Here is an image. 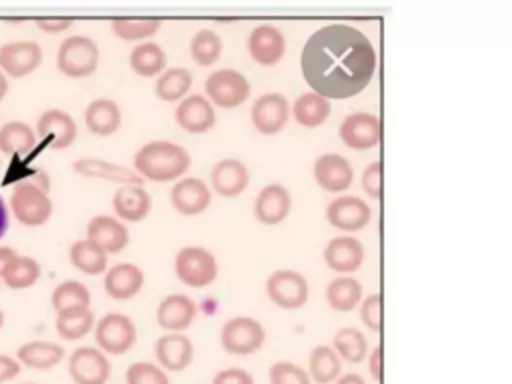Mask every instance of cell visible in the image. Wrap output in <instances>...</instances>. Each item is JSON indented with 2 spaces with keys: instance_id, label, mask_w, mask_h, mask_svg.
<instances>
[{
  "instance_id": "cell-47",
  "label": "cell",
  "mask_w": 512,
  "mask_h": 384,
  "mask_svg": "<svg viewBox=\"0 0 512 384\" xmlns=\"http://www.w3.org/2000/svg\"><path fill=\"white\" fill-rule=\"evenodd\" d=\"M360 184H362V190H364L370 198H376V200H378V198L382 196V162H380V160L370 162V164L362 170Z\"/></svg>"
},
{
  "instance_id": "cell-9",
  "label": "cell",
  "mask_w": 512,
  "mask_h": 384,
  "mask_svg": "<svg viewBox=\"0 0 512 384\" xmlns=\"http://www.w3.org/2000/svg\"><path fill=\"white\" fill-rule=\"evenodd\" d=\"M36 138L50 150H66L78 138V124L70 112L62 108H48L36 120Z\"/></svg>"
},
{
  "instance_id": "cell-48",
  "label": "cell",
  "mask_w": 512,
  "mask_h": 384,
  "mask_svg": "<svg viewBox=\"0 0 512 384\" xmlns=\"http://www.w3.org/2000/svg\"><path fill=\"white\" fill-rule=\"evenodd\" d=\"M212 384H254V376L244 368H224L214 374Z\"/></svg>"
},
{
  "instance_id": "cell-14",
  "label": "cell",
  "mask_w": 512,
  "mask_h": 384,
  "mask_svg": "<svg viewBox=\"0 0 512 384\" xmlns=\"http://www.w3.org/2000/svg\"><path fill=\"white\" fill-rule=\"evenodd\" d=\"M290 116V104L280 92H266L258 96L250 108V120L260 134H278Z\"/></svg>"
},
{
  "instance_id": "cell-56",
  "label": "cell",
  "mask_w": 512,
  "mask_h": 384,
  "mask_svg": "<svg viewBox=\"0 0 512 384\" xmlns=\"http://www.w3.org/2000/svg\"><path fill=\"white\" fill-rule=\"evenodd\" d=\"M8 88H10V84H8V78H6V74L0 70V102L6 98V94H8Z\"/></svg>"
},
{
  "instance_id": "cell-38",
  "label": "cell",
  "mask_w": 512,
  "mask_h": 384,
  "mask_svg": "<svg viewBox=\"0 0 512 384\" xmlns=\"http://www.w3.org/2000/svg\"><path fill=\"white\" fill-rule=\"evenodd\" d=\"M342 372V358L328 344H318L312 348L308 358V374L316 384L336 382Z\"/></svg>"
},
{
  "instance_id": "cell-36",
  "label": "cell",
  "mask_w": 512,
  "mask_h": 384,
  "mask_svg": "<svg viewBox=\"0 0 512 384\" xmlns=\"http://www.w3.org/2000/svg\"><path fill=\"white\" fill-rule=\"evenodd\" d=\"M40 274H42V268L36 258L16 254L2 268V284L10 290H26L38 282Z\"/></svg>"
},
{
  "instance_id": "cell-37",
  "label": "cell",
  "mask_w": 512,
  "mask_h": 384,
  "mask_svg": "<svg viewBox=\"0 0 512 384\" xmlns=\"http://www.w3.org/2000/svg\"><path fill=\"white\" fill-rule=\"evenodd\" d=\"M94 324H96V316L90 306L56 312V332L60 338L70 342L82 340L84 336H88L94 330Z\"/></svg>"
},
{
  "instance_id": "cell-57",
  "label": "cell",
  "mask_w": 512,
  "mask_h": 384,
  "mask_svg": "<svg viewBox=\"0 0 512 384\" xmlns=\"http://www.w3.org/2000/svg\"><path fill=\"white\" fill-rule=\"evenodd\" d=\"M4 326V312H2V308H0V328Z\"/></svg>"
},
{
  "instance_id": "cell-20",
  "label": "cell",
  "mask_w": 512,
  "mask_h": 384,
  "mask_svg": "<svg viewBox=\"0 0 512 384\" xmlns=\"http://www.w3.org/2000/svg\"><path fill=\"white\" fill-rule=\"evenodd\" d=\"M366 250L364 244L348 234L334 236L324 246V262L330 270L340 272L342 276H348L350 272H356L364 262Z\"/></svg>"
},
{
  "instance_id": "cell-49",
  "label": "cell",
  "mask_w": 512,
  "mask_h": 384,
  "mask_svg": "<svg viewBox=\"0 0 512 384\" xmlns=\"http://www.w3.org/2000/svg\"><path fill=\"white\" fill-rule=\"evenodd\" d=\"M36 26L44 34H62L74 26L72 18H38Z\"/></svg>"
},
{
  "instance_id": "cell-1",
  "label": "cell",
  "mask_w": 512,
  "mask_h": 384,
  "mask_svg": "<svg viewBox=\"0 0 512 384\" xmlns=\"http://www.w3.org/2000/svg\"><path fill=\"white\" fill-rule=\"evenodd\" d=\"M300 68L312 92L326 100L352 98L370 84L376 72V50L362 30L334 22L308 36Z\"/></svg>"
},
{
  "instance_id": "cell-31",
  "label": "cell",
  "mask_w": 512,
  "mask_h": 384,
  "mask_svg": "<svg viewBox=\"0 0 512 384\" xmlns=\"http://www.w3.org/2000/svg\"><path fill=\"white\" fill-rule=\"evenodd\" d=\"M128 64L132 72L142 78H158L166 70V52L152 40L140 42L130 50Z\"/></svg>"
},
{
  "instance_id": "cell-4",
  "label": "cell",
  "mask_w": 512,
  "mask_h": 384,
  "mask_svg": "<svg viewBox=\"0 0 512 384\" xmlns=\"http://www.w3.org/2000/svg\"><path fill=\"white\" fill-rule=\"evenodd\" d=\"M8 210L12 216L26 228L44 226L54 212V202L48 192L40 190L38 186L20 180L10 194Z\"/></svg>"
},
{
  "instance_id": "cell-21",
  "label": "cell",
  "mask_w": 512,
  "mask_h": 384,
  "mask_svg": "<svg viewBox=\"0 0 512 384\" xmlns=\"http://www.w3.org/2000/svg\"><path fill=\"white\" fill-rule=\"evenodd\" d=\"M72 170H74V174H78L82 178L114 182L118 186H132V184L144 182L132 168L104 160V158H92V156L78 158V160H74Z\"/></svg>"
},
{
  "instance_id": "cell-28",
  "label": "cell",
  "mask_w": 512,
  "mask_h": 384,
  "mask_svg": "<svg viewBox=\"0 0 512 384\" xmlns=\"http://www.w3.org/2000/svg\"><path fill=\"white\" fill-rule=\"evenodd\" d=\"M290 208H292L290 190L276 182L264 186L254 200L256 218L268 226H274L286 220V216L290 214Z\"/></svg>"
},
{
  "instance_id": "cell-19",
  "label": "cell",
  "mask_w": 512,
  "mask_h": 384,
  "mask_svg": "<svg viewBox=\"0 0 512 384\" xmlns=\"http://www.w3.org/2000/svg\"><path fill=\"white\" fill-rule=\"evenodd\" d=\"M154 356L162 370L182 372L194 360V344L182 332H164L154 342Z\"/></svg>"
},
{
  "instance_id": "cell-24",
  "label": "cell",
  "mask_w": 512,
  "mask_h": 384,
  "mask_svg": "<svg viewBox=\"0 0 512 384\" xmlns=\"http://www.w3.org/2000/svg\"><path fill=\"white\" fill-rule=\"evenodd\" d=\"M248 54L254 62L262 66H272L282 60L286 52V38L284 34L272 24H258L248 34Z\"/></svg>"
},
{
  "instance_id": "cell-40",
  "label": "cell",
  "mask_w": 512,
  "mask_h": 384,
  "mask_svg": "<svg viewBox=\"0 0 512 384\" xmlns=\"http://www.w3.org/2000/svg\"><path fill=\"white\" fill-rule=\"evenodd\" d=\"M162 28V20L158 18H114L110 22V30L116 38L126 42H148Z\"/></svg>"
},
{
  "instance_id": "cell-30",
  "label": "cell",
  "mask_w": 512,
  "mask_h": 384,
  "mask_svg": "<svg viewBox=\"0 0 512 384\" xmlns=\"http://www.w3.org/2000/svg\"><path fill=\"white\" fill-rule=\"evenodd\" d=\"M64 346L50 340H28L16 350V360L32 370H52L64 360Z\"/></svg>"
},
{
  "instance_id": "cell-52",
  "label": "cell",
  "mask_w": 512,
  "mask_h": 384,
  "mask_svg": "<svg viewBox=\"0 0 512 384\" xmlns=\"http://www.w3.org/2000/svg\"><path fill=\"white\" fill-rule=\"evenodd\" d=\"M368 366H370V374L376 378V382H382V346H376L370 352Z\"/></svg>"
},
{
  "instance_id": "cell-54",
  "label": "cell",
  "mask_w": 512,
  "mask_h": 384,
  "mask_svg": "<svg viewBox=\"0 0 512 384\" xmlns=\"http://www.w3.org/2000/svg\"><path fill=\"white\" fill-rule=\"evenodd\" d=\"M334 384H366V382H364V378L360 374L348 372V374H340Z\"/></svg>"
},
{
  "instance_id": "cell-29",
  "label": "cell",
  "mask_w": 512,
  "mask_h": 384,
  "mask_svg": "<svg viewBox=\"0 0 512 384\" xmlns=\"http://www.w3.org/2000/svg\"><path fill=\"white\" fill-rule=\"evenodd\" d=\"M84 124L94 136H112L122 126V110L112 98H94L84 108Z\"/></svg>"
},
{
  "instance_id": "cell-6",
  "label": "cell",
  "mask_w": 512,
  "mask_h": 384,
  "mask_svg": "<svg viewBox=\"0 0 512 384\" xmlns=\"http://www.w3.org/2000/svg\"><path fill=\"white\" fill-rule=\"evenodd\" d=\"M174 272L184 286L206 288L218 276V262L204 246H184L174 256Z\"/></svg>"
},
{
  "instance_id": "cell-2",
  "label": "cell",
  "mask_w": 512,
  "mask_h": 384,
  "mask_svg": "<svg viewBox=\"0 0 512 384\" xmlns=\"http://www.w3.org/2000/svg\"><path fill=\"white\" fill-rule=\"evenodd\" d=\"M192 164L188 150L170 140H150L142 144L132 158V170L150 182H176L184 178Z\"/></svg>"
},
{
  "instance_id": "cell-45",
  "label": "cell",
  "mask_w": 512,
  "mask_h": 384,
  "mask_svg": "<svg viewBox=\"0 0 512 384\" xmlns=\"http://www.w3.org/2000/svg\"><path fill=\"white\" fill-rule=\"evenodd\" d=\"M268 378L270 384H312L308 370L290 360L274 362L268 370Z\"/></svg>"
},
{
  "instance_id": "cell-50",
  "label": "cell",
  "mask_w": 512,
  "mask_h": 384,
  "mask_svg": "<svg viewBox=\"0 0 512 384\" xmlns=\"http://www.w3.org/2000/svg\"><path fill=\"white\" fill-rule=\"evenodd\" d=\"M22 370V364L16 360V356L0 354V384L14 380Z\"/></svg>"
},
{
  "instance_id": "cell-8",
  "label": "cell",
  "mask_w": 512,
  "mask_h": 384,
  "mask_svg": "<svg viewBox=\"0 0 512 384\" xmlns=\"http://www.w3.org/2000/svg\"><path fill=\"white\" fill-rule=\"evenodd\" d=\"M266 330L260 320L250 316H234L224 322L220 330V344L228 354L246 356L262 348Z\"/></svg>"
},
{
  "instance_id": "cell-46",
  "label": "cell",
  "mask_w": 512,
  "mask_h": 384,
  "mask_svg": "<svg viewBox=\"0 0 512 384\" xmlns=\"http://www.w3.org/2000/svg\"><path fill=\"white\" fill-rule=\"evenodd\" d=\"M360 318L370 330H374V332L382 330V294L380 292H374V294H368L366 298H362Z\"/></svg>"
},
{
  "instance_id": "cell-44",
  "label": "cell",
  "mask_w": 512,
  "mask_h": 384,
  "mask_svg": "<svg viewBox=\"0 0 512 384\" xmlns=\"http://www.w3.org/2000/svg\"><path fill=\"white\" fill-rule=\"evenodd\" d=\"M124 380H126V384H170L166 370H162L158 364L146 362V360L132 362L126 368Z\"/></svg>"
},
{
  "instance_id": "cell-27",
  "label": "cell",
  "mask_w": 512,
  "mask_h": 384,
  "mask_svg": "<svg viewBox=\"0 0 512 384\" xmlns=\"http://www.w3.org/2000/svg\"><path fill=\"white\" fill-rule=\"evenodd\" d=\"M144 272L138 264L118 262L104 272V292L112 300H130L144 288Z\"/></svg>"
},
{
  "instance_id": "cell-23",
  "label": "cell",
  "mask_w": 512,
  "mask_h": 384,
  "mask_svg": "<svg viewBox=\"0 0 512 384\" xmlns=\"http://www.w3.org/2000/svg\"><path fill=\"white\" fill-rule=\"evenodd\" d=\"M312 174L318 186L328 192H344L350 188L354 180L352 164L342 154H336V152L318 156L314 160Z\"/></svg>"
},
{
  "instance_id": "cell-17",
  "label": "cell",
  "mask_w": 512,
  "mask_h": 384,
  "mask_svg": "<svg viewBox=\"0 0 512 384\" xmlns=\"http://www.w3.org/2000/svg\"><path fill=\"white\" fill-rule=\"evenodd\" d=\"M86 240L94 242L106 254L122 252L130 242L128 226L110 214L92 216L86 224Z\"/></svg>"
},
{
  "instance_id": "cell-11",
  "label": "cell",
  "mask_w": 512,
  "mask_h": 384,
  "mask_svg": "<svg viewBox=\"0 0 512 384\" xmlns=\"http://www.w3.org/2000/svg\"><path fill=\"white\" fill-rule=\"evenodd\" d=\"M110 372L108 356L96 346H80L68 356V374L74 384H106Z\"/></svg>"
},
{
  "instance_id": "cell-41",
  "label": "cell",
  "mask_w": 512,
  "mask_h": 384,
  "mask_svg": "<svg viewBox=\"0 0 512 384\" xmlns=\"http://www.w3.org/2000/svg\"><path fill=\"white\" fill-rule=\"evenodd\" d=\"M50 302L56 312L70 310V308H88L90 290L80 280H64L54 286Z\"/></svg>"
},
{
  "instance_id": "cell-42",
  "label": "cell",
  "mask_w": 512,
  "mask_h": 384,
  "mask_svg": "<svg viewBox=\"0 0 512 384\" xmlns=\"http://www.w3.org/2000/svg\"><path fill=\"white\" fill-rule=\"evenodd\" d=\"M332 348L336 350V354L350 362V364H358L366 358V352H368V342H366V336L354 328V326H346V328H340L334 336V342H332Z\"/></svg>"
},
{
  "instance_id": "cell-59",
  "label": "cell",
  "mask_w": 512,
  "mask_h": 384,
  "mask_svg": "<svg viewBox=\"0 0 512 384\" xmlns=\"http://www.w3.org/2000/svg\"><path fill=\"white\" fill-rule=\"evenodd\" d=\"M0 282H2V274H0Z\"/></svg>"
},
{
  "instance_id": "cell-43",
  "label": "cell",
  "mask_w": 512,
  "mask_h": 384,
  "mask_svg": "<svg viewBox=\"0 0 512 384\" xmlns=\"http://www.w3.org/2000/svg\"><path fill=\"white\" fill-rule=\"evenodd\" d=\"M190 56L198 66L216 64L222 56V38L210 28H200L190 38Z\"/></svg>"
},
{
  "instance_id": "cell-13",
  "label": "cell",
  "mask_w": 512,
  "mask_h": 384,
  "mask_svg": "<svg viewBox=\"0 0 512 384\" xmlns=\"http://www.w3.org/2000/svg\"><path fill=\"white\" fill-rule=\"evenodd\" d=\"M338 136L352 150H370L382 140V122L372 112H352L342 120Z\"/></svg>"
},
{
  "instance_id": "cell-3",
  "label": "cell",
  "mask_w": 512,
  "mask_h": 384,
  "mask_svg": "<svg viewBox=\"0 0 512 384\" xmlns=\"http://www.w3.org/2000/svg\"><path fill=\"white\" fill-rule=\"evenodd\" d=\"M98 64L100 48L96 40L86 34L66 36L56 50V68L68 78H88L98 70Z\"/></svg>"
},
{
  "instance_id": "cell-58",
  "label": "cell",
  "mask_w": 512,
  "mask_h": 384,
  "mask_svg": "<svg viewBox=\"0 0 512 384\" xmlns=\"http://www.w3.org/2000/svg\"><path fill=\"white\" fill-rule=\"evenodd\" d=\"M22 384H36V382H22Z\"/></svg>"
},
{
  "instance_id": "cell-35",
  "label": "cell",
  "mask_w": 512,
  "mask_h": 384,
  "mask_svg": "<svg viewBox=\"0 0 512 384\" xmlns=\"http://www.w3.org/2000/svg\"><path fill=\"white\" fill-rule=\"evenodd\" d=\"M36 130L22 120H10L0 126V154L20 156L36 146Z\"/></svg>"
},
{
  "instance_id": "cell-39",
  "label": "cell",
  "mask_w": 512,
  "mask_h": 384,
  "mask_svg": "<svg viewBox=\"0 0 512 384\" xmlns=\"http://www.w3.org/2000/svg\"><path fill=\"white\" fill-rule=\"evenodd\" d=\"M326 302L338 312H350L362 302V284L354 276H338L326 286Z\"/></svg>"
},
{
  "instance_id": "cell-26",
  "label": "cell",
  "mask_w": 512,
  "mask_h": 384,
  "mask_svg": "<svg viewBox=\"0 0 512 384\" xmlns=\"http://www.w3.org/2000/svg\"><path fill=\"white\" fill-rule=\"evenodd\" d=\"M112 210L124 224L142 222L152 210V196L142 184L118 186L112 196Z\"/></svg>"
},
{
  "instance_id": "cell-7",
  "label": "cell",
  "mask_w": 512,
  "mask_h": 384,
  "mask_svg": "<svg viewBox=\"0 0 512 384\" xmlns=\"http://www.w3.org/2000/svg\"><path fill=\"white\" fill-rule=\"evenodd\" d=\"M204 92L212 106L238 108L250 96V82L234 68H218L206 78Z\"/></svg>"
},
{
  "instance_id": "cell-22",
  "label": "cell",
  "mask_w": 512,
  "mask_h": 384,
  "mask_svg": "<svg viewBox=\"0 0 512 384\" xmlns=\"http://www.w3.org/2000/svg\"><path fill=\"white\" fill-rule=\"evenodd\" d=\"M250 184V170L238 158H222L210 170V188L212 192L234 198L240 196Z\"/></svg>"
},
{
  "instance_id": "cell-18",
  "label": "cell",
  "mask_w": 512,
  "mask_h": 384,
  "mask_svg": "<svg viewBox=\"0 0 512 384\" xmlns=\"http://www.w3.org/2000/svg\"><path fill=\"white\" fill-rule=\"evenodd\" d=\"M174 120L182 130L190 134H204L214 128L216 112L204 94H188L176 104Z\"/></svg>"
},
{
  "instance_id": "cell-51",
  "label": "cell",
  "mask_w": 512,
  "mask_h": 384,
  "mask_svg": "<svg viewBox=\"0 0 512 384\" xmlns=\"http://www.w3.org/2000/svg\"><path fill=\"white\" fill-rule=\"evenodd\" d=\"M24 180H26V182H30V184H34V186H38L40 190H44V192H48V194H50V186H52V182H50L48 172H44V170H34V172H30Z\"/></svg>"
},
{
  "instance_id": "cell-10",
  "label": "cell",
  "mask_w": 512,
  "mask_h": 384,
  "mask_svg": "<svg viewBox=\"0 0 512 384\" xmlns=\"http://www.w3.org/2000/svg\"><path fill=\"white\" fill-rule=\"evenodd\" d=\"M266 294L276 306L296 310L308 300V280L298 270H274L266 280Z\"/></svg>"
},
{
  "instance_id": "cell-12",
  "label": "cell",
  "mask_w": 512,
  "mask_h": 384,
  "mask_svg": "<svg viewBox=\"0 0 512 384\" xmlns=\"http://www.w3.org/2000/svg\"><path fill=\"white\" fill-rule=\"evenodd\" d=\"M42 48L34 40H10L0 46V70L6 78H24L40 68Z\"/></svg>"
},
{
  "instance_id": "cell-33",
  "label": "cell",
  "mask_w": 512,
  "mask_h": 384,
  "mask_svg": "<svg viewBox=\"0 0 512 384\" xmlns=\"http://www.w3.org/2000/svg\"><path fill=\"white\" fill-rule=\"evenodd\" d=\"M68 258L70 264L86 276H100L108 270V254L86 238L72 242Z\"/></svg>"
},
{
  "instance_id": "cell-5",
  "label": "cell",
  "mask_w": 512,
  "mask_h": 384,
  "mask_svg": "<svg viewBox=\"0 0 512 384\" xmlns=\"http://www.w3.org/2000/svg\"><path fill=\"white\" fill-rule=\"evenodd\" d=\"M94 340L96 348H100L106 356H122L126 354L138 338L136 324L128 314L122 312H106L94 324Z\"/></svg>"
},
{
  "instance_id": "cell-16",
  "label": "cell",
  "mask_w": 512,
  "mask_h": 384,
  "mask_svg": "<svg viewBox=\"0 0 512 384\" xmlns=\"http://www.w3.org/2000/svg\"><path fill=\"white\" fill-rule=\"evenodd\" d=\"M372 218V210L360 196L344 194L334 198L326 208V220L342 232H358Z\"/></svg>"
},
{
  "instance_id": "cell-15",
  "label": "cell",
  "mask_w": 512,
  "mask_h": 384,
  "mask_svg": "<svg viewBox=\"0 0 512 384\" xmlns=\"http://www.w3.org/2000/svg\"><path fill=\"white\" fill-rule=\"evenodd\" d=\"M212 202V188L198 176H184L170 188V204L184 216L202 214Z\"/></svg>"
},
{
  "instance_id": "cell-53",
  "label": "cell",
  "mask_w": 512,
  "mask_h": 384,
  "mask_svg": "<svg viewBox=\"0 0 512 384\" xmlns=\"http://www.w3.org/2000/svg\"><path fill=\"white\" fill-rule=\"evenodd\" d=\"M6 230H8V204L0 196V238L6 234Z\"/></svg>"
},
{
  "instance_id": "cell-34",
  "label": "cell",
  "mask_w": 512,
  "mask_h": 384,
  "mask_svg": "<svg viewBox=\"0 0 512 384\" xmlns=\"http://www.w3.org/2000/svg\"><path fill=\"white\" fill-rule=\"evenodd\" d=\"M330 112H332L330 100H326L324 96H320L312 90L302 92L292 104L294 120L304 128H316V126L324 124L328 120Z\"/></svg>"
},
{
  "instance_id": "cell-55",
  "label": "cell",
  "mask_w": 512,
  "mask_h": 384,
  "mask_svg": "<svg viewBox=\"0 0 512 384\" xmlns=\"http://www.w3.org/2000/svg\"><path fill=\"white\" fill-rule=\"evenodd\" d=\"M18 252L10 246H0V274H2V268L8 264V260H12Z\"/></svg>"
},
{
  "instance_id": "cell-32",
  "label": "cell",
  "mask_w": 512,
  "mask_h": 384,
  "mask_svg": "<svg viewBox=\"0 0 512 384\" xmlns=\"http://www.w3.org/2000/svg\"><path fill=\"white\" fill-rule=\"evenodd\" d=\"M192 84H194V76L188 68L172 66V68H166L154 80V94L162 102H180L190 94Z\"/></svg>"
},
{
  "instance_id": "cell-25",
  "label": "cell",
  "mask_w": 512,
  "mask_h": 384,
  "mask_svg": "<svg viewBox=\"0 0 512 384\" xmlns=\"http://www.w3.org/2000/svg\"><path fill=\"white\" fill-rule=\"evenodd\" d=\"M196 302L186 294H168L156 308V322L164 332H184L196 320Z\"/></svg>"
}]
</instances>
